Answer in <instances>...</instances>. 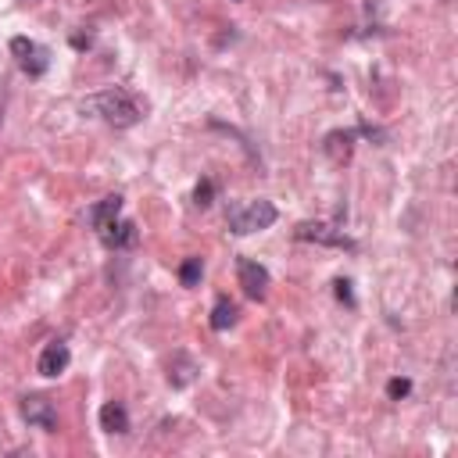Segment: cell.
<instances>
[{
	"label": "cell",
	"instance_id": "13",
	"mask_svg": "<svg viewBox=\"0 0 458 458\" xmlns=\"http://www.w3.org/2000/svg\"><path fill=\"white\" fill-rule=\"evenodd\" d=\"M236 318H240V308H236L229 297H218L215 308H211V318H208V322H211L215 333H225L229 326H236Z\"/></svg>",
	"mask_w": 458,
	"mask_h": 458
},
{
	"label": "cell",
	"instance_id": "17",
	"mask_svg": "<svg viewBox=\"0 0 458 458\" xmlns=\"http://www.w3.org/2000/svg\"><path fill=\"white\" fill-rule=\"evenodd\" d=\"M333 286H336V297H340L344 304H351V308H354V293H351V279H336Z\"/></svg>",
	"mask_w": 458,
	"mask_h": 458
},
{
	"label": "cell",
	"instance_id": "6",
	"mask_svg": "<svg viewBox=\"0 0 458 458\" xmlns=\"http://www.w3.org/2000/svg\"><path fill=\"white\" fill-rule=\"evenodd\" d=\"M293 236L304 240V243H322V247H344V250H354V240H351L344 229L329 225V222H301V225L293 229Z\"/></svg>",
	"mask_w": 458,
	"mask_h": 458
},
{
	"label": "cell",
	"instance_id": "14",
	"mask_svg": "<svg viewBox=\"0 0 458 458\" xmlns=\"http://www.w3.org/2000/svg\"><path fill=\"white\" fill-rule=\"evenodd\" d=\"M200 276H204V261H200V258H186V261L179 265V283H182L186 290L200 286Z\"/></svg>",
	"mask_w": 458,
	"mask_h": 458
},
{
	"label": "cell",
	"instance_id": "2",
	"mask_svg": "<svg viewBox=\"0 0 458 458\" xmlns=\"http://www.w3.org/2000/svg\"><path fill=\"white\" fill-rule=\"evenodd\" d=\"M276 218H279L276 204L265 200V197H258V200H250L243 208H233L229 218H225V225H229L233 236H250V233H261V229L276 225Z\"/></svg>",
	"mask_w": 458,
	"mask_h": 458
},
{
	"label": "cell",
	"instance_id": "11",
	"mask_svg": "<svg viewBox=\"0 0 458 458\" xmlns=\"http://www.w3.org/2000/svg\"><path fill=\"white\" fill-rule=\"evenodd\" d=\"M197 372H200L197 358H190L186 351H175L172 354V361H168V383L172 386H190L197 379Z\"/></svg>",
	"mask_w": 458,
	"mask_h": 458
},
{
	"label": "cell",
	"instance_id": "10",
	"mask_svg": "<svg viewBox=\"0 0 458 458\" xmlns=\"http://www.w3.org/2000/svg\"><path fill=\"white\" fill-rule=\"evenodd\" d=\"M118 215H122V193H107L104 200H97V204L86 211V222L100 233V229H104L107 222H114Z\"/></svg>",
	"mask_w": 458,
	"mask_h": 458
},
{
	"label": "cell",
	"instance_id": "3",
	"mask_svg": "<svg viewBox=\"0 0 458 458\" xmlns=\"http://www.w3.org/2000/svg\"><path fill=\"white\" fill-rule=\"evenodd\" d=\"M11 57H14V64H18L29 79L47 75V68H50V50H47L43 43L29 39V36H14V39H11Z\"/></svg>",
	"mask_w": 458,
	"mask_h": 458
},
{
	"label": "cell",
	"instance_id": "15",
	"mask_svg": "<svg viewBox=\"0 0 458 458\" xmlns=\"http://www.w3.org/2000/svg\"><path fill=\"white\" fill-rule=\"evenodd\" d=\"M211 200H215V182H211V179H200L197 190H193V204H197V208H208Z\"/></svg>",
	"mask_w": 458,
	"mask_h": 458
},
{
	"label": "cell",
	"instance_id": "12",
	"mask_svg": "<svg viewBox=\"0 0 458 458\" xmlns=\"http://www.w3.org/2000/svg\"><path fill=\"white\" fill-rule=\"evenodd\" d=\"M97 419H100V429H104V433H118V437L129 433V411H125L122 401H107Z\"/></svg>",
	"mask_w": 458,
	"mask_h": 458
},
{
	"label": "cell",
	"instance_id": "7",
	"mask_svg": "<svg viewBox=\"0 0 458 458\" xmlns=\"http://www.w3.org/2000/svg\"><path fill=\"white\" fill-rule=\"evenodd\" d=\"M68 365H72V351H68L64 340H50V344L39 351V358H36V372L47 376V379H57Z\"/></svg>",
	"mask_w": 458,
	"mask_h": 458
},
{
	"label": "cell",
	"instance_id": "5",
	"mask_svg": "<svg viewBox=\"0 0 458 458\" xmlns=\"http://www.w3.org/2000/svg\"><path fill=\"white\" fill-rule=\"evenodd\" d=\"M18 411H21V419L29 426H36L43 433H54L57 429V408H54V401L47 394H25L21 404H18Z\"/></svg>",
	"mask_w": 458,
	"mask_h": 458
},
{
	"label": "cell",
	"instance_id": "16",
	"mask_svg": "<svg viewBox=\"0 0 458 458\" xmlns=\"http://www.w3.org/2000/svg\"><path fill=\"white\" fill-rule=\"evenodd\" d=\"M408 390H411V379H390V383H386V397H390V401L408 397Z\"/></svg>",
	"mask_w": 458,
	"mask_h": 458
},
{
	"label": "cell",
	"instance_id": "8",
	"mask_svg": "<svg viewBox=\"0 0 458 458\" xmlns=\"http://www.w3.org/2000/svg\"><path fill=\"white\" fill-rule=\"evenodd\" d=\"M136 240H140V233H136V225H132L129 218H114V222H107V225L100 229V243L111 247V250L136 247Z\"/></svg>",
	"mask_w": 458,
	"mask_h": 458
},
{
	"label": "cell",
	"instance_id": "1",
	"mask_svg": "<svg viewBox=\"0 0 458 458\" xmlns=\"http://www.w3.org/2000/svg\"><path fill=\"white\" fill-rule=\"evenodd\" d=\"M79 111L89 114V118H100V122L111 125V129H129V125H136V122L147 114V104H143L136 93L122 89V86H107V89L89 93V97L79 104Z\"/></svg>",
	"mask_w": 458,
	"mask_h": 458
},
{
	"label": "cell",
	"instance_id": "4",
	"mask_svg": "<svg viewBox=\"0 0 458 458\" xmlns=\"http://www.w3.org/2000/svg\"><path fill=\"white\" fill-rule=\"evenodd\" d=\"M236 283L240 290L250 297V301H265L268 297V286H272V276L261 261L254 258H236Z\"/></svg>",
	"mask_w": 458,
	"mask_h": 458
},
{
	"label": "cell",
	"instance_id": "9",
	"mask_svg": "<svg viewBox=\"0 0 458 458\" xmlns=\"http://www.w3.org/2000/svg\"><path fill=\"white\" fill-rule=\"evenodd\" d=\"M361 132H365V129H336V132H329V136L322 140L326 157H333V161H347V157H351V147H354V140H358Z\"/></svg>",
	"mask_w": 458,
	"mask_h": 458
}]
</instances>
